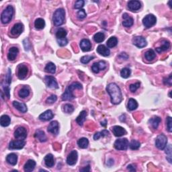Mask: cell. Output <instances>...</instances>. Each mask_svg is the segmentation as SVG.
Returning a JSON list of instances; mask_svg holds the SVG:
<instances>
[{
  "instance_id": "1",
  "label": "cell",
  "mask_w": 172,
  "mask_h": 172,
  "mask_svg": "<svg viewBox=\"0 0 172 172\" xmlns=\"http://www.w3.org/2000/svg\"><path fill=\"white\" fill-rule=\"evenodd\" d=\"M108 93L110 96L111 102L115 105L119 104L122 100V92L119 87L115 83H110L106 88Z\"/></svg>"
},
{
  "instance_id": "2",
  "label": "cell",
  "mask_w": 172,
  "mask_h": 172,
  "mask_svg": "<svg viewBox=\"0 0 172 172\" xmlns=\"http://www.w3.org/2000/svg\"><path fill=\"white\" fill-rule=\"evenodd\" d=\"M82 89V85L79 82H74L72 84L67 87L66 90L61 96L62 100L63 101H69L72 100L75 98V96L73 94V91L75 89Z\"/></svg>"
},
{
  "instance_id": "3",
  "label": "cell",
  "mask_w": 172,
  "mask_h": 172,
  "mask_svg": "<svg viewBox=\"0 0 172 172\" xmlns=\"http://www.w3.org/2000/svg\"><path fill=\"white\" fill-rule=\"evenodd\" d=\"M14 13V8L12 6H8L4 9L1 15V22L4 24H7L9 23L12 20Z\"/></svg>"
},
{
  "instance_id": "4",
  "label": "cell",
  "mask_w": 172,
  "mask_h": 172,
  "mask_svg": "<svg viewBox=\"0 0 172 172\" xmlns=\"http://www.w3.org/2000/svg\"><path fill=\"white\" fill-rule=\"evenodd\" d=\"M65 12L63 8L57 9L53 15V22L57 26H61L64 23Z\"/></svg>"
},
{
  "instance_id": "5",
  "label": "cell",
  "mask_w": 172,
  "mask_h": 172,
  "mask_svg": "<svg viewBox=\"0 0 172 172\" xmlns=\"http://www.w3.org/2000/svg\"><path fill=\"white\" fill-rule=\"evenodd\" d=\"M157 18L153 14H148L142 20V24L145 28H149L153 26L156 24Z\"/></svg>"
},
{
  "instance_id": "6",
  "label": "cell",
  "mask_w": 172,
  "mask_h": 172,
  "mask_svg": "<svg viewBox=\"0 0 172 172\" xmlns=\"http://www.w3.org/2000/svg\"><path fill=\"white\" fill-rule=\"evenodd\" d=\"M168 143V138L163 134L159 135L155 140L156 147L160 150H163L166 148Z\"/></svg>"
},
{
  "instance_id": "7",
  "label": "cell",
  "mask_w": 172,
  "mask_h": 172,
  "mask_svg": "<svg viewBox=\"0 0 172 172\" xmlns=\"http://www.w3.org/2000/svg\"><path fill=\"white\" fill-rule=\"evenodd\" d=\"M129 146V142L127 139H120L116 140L114 142V147L116 149L119 151H125Z\"/></svg>"
},
{
  "instance_id": "8",
  "label": "cell",
  "mask_w": 172,
  "mask_h": 172,
  "mask_svg": "<svg viewBox=\"0 0 172 172\" xmlns=\"http://www.w3.org/2000/svg\"><path fill=\"white\" fill-rule=\"evenodd\" d=\"M12 81V72L10 69H8V73L6 76V79H5V83L3 85L4 90L5 91V94L8 97V98H9V85Z\"/></svg>"
},
{
  "instance_id": "9",
  "label": "cell",
  "mask_w": 172,
  "mask_h": 172,
  "mask_svg": "<svg viewBox=\"0 0 172 172\" xmlns=\"http://www.w3.org/2000/svg\"><path fill=\"white\" fill-rule=\"evenodd\" d=\"M28 73V68L26 65L24 64H20L17 68V75L20 79H24L26 78Z\"/></svg>"
},
{
  "instance_id": "10",
  "label": "cell",
  "mask_w": 172,
  "mask_h": 172,
  "mask_svg": "<svg viewBox=\"0 0 172 172\" xmlns=\"http://www.w3.org/2000/svg\"><path fill=\"white\" fill-rule=\"evenodd\" d=\"M14 137L18 140H24L27 137V131L24 127H18L14 132Z\"/></svg>"
},
{
  "instance_id": "11",
  "label": "cell",
  "mask_w": 172,
  "mask_h": 172,
  "mask_svg": "<svg viewBox=\"0 0 172 172\" xmlns=\"http://www.w3.org/2000/svg\"><path fill=\"white\" fill-rule=\"evenodd\" d=\"M45 83L48 88L52 89H58L59 88V86H58V83L56 80V79L54 77L52 76H46L45 77Z\"/></svg>"
},
{
  "instance_id": "12",
  "label": "cell",
  "mask_w": 172,
  "mask_h": 172,
  "mask_svg": "<svg viewBox=\"0 0 172 172\" xmlns=\"http://www.w3.org/2000/svg\"><path fill=\"white\" fill-rule=\"evenodd\" d=\"M26 142L24 140H12L9 142V149H22L24 147Z\"/></svg>"
},
{
  "instance_id": "13",
  "label": "cell",
  "mask_w": 172,
  "mask_h": 172,
  "mask_svg": "<svg viewBox=\"0 0 172 172\" xmlns=\"http://www.w3.org/2000/svg\"><path fill=\"white\" fill-rule=\"evenodd\" d=\"M132 43L139 48L145 47L147 45L146 40L142 36H135L132 39Z\"/></svg>"
},
{
  "instance_id": "14",
  "label": "cell",
  "mask_w": 172,
  "mask_h": 172,
  "mask_svg": "<svg viewBox=\"0 0 172 172\" xmlns=\"http://www.w3.org/2000/svg\"><path fill=\"white\" fill-rule=\"evenodd\" d=\"M106 68V63L104 60H101L98 63H94L91 67L92 71L95 73H98L101 70H104Z\"/></svg>"
},
{
  "instance_id": "15",
  "label": "cell",
  "mask_w": 172,
  "mask_h": 172,
  "mask_svg": "<svg viewBox=\"0 0 172 172\" xmlns=\"http://www.w3.org/2000/svg\"><path fill=\"white\" fill-rule=\"evenodd\" d=\"M77 158H78V154L76 151H72L69 154L68 157L67 158V163L69 166H74L77 163Z\"/></svg>"
},
{
  "instance_id": "16",
  "label": "cell",
  "mask_w": 172,
  "mask_h": 172,
  "mask_svg": "<svg viewBox=\"0 0 172 172\" xmlns=\"http://www.w3.org/2000/svg\"><path fill=\"white\" fill-rule=\"evenodd\" d=\"M48 131L53 135H57L59 132V125L57 121H53L48 127Z\"/></svg>"
},
{
  "instance_id": "17",
  "label": "cell",
  "mask_w": 172,
  "mask_h": 172,
  "mask_svg": "<svg viewBox=\"0 0 172 172\" xmlns=\"http://www.w3.org/2000/svg\"><path fill=\"white\" fill-rule=\"evenodd\" d=\"M24 30V26L21 23H17L14 24L13 27H12L11 30V33L12 35L18 36L23 32Z\"/></svg>"
},
{
  "instance_id": "18",
  "label": "cell",
  "mask_w": 172,
  "mask_h": 172,
  "mask_svg": "<svg viewBox=\"0 0 172 172\" xmlns=\"http://www.w3.org/2000/svg\"><path fill=\"white\" fill-rule=\"evenodd\" d=\"M122 18H123V22H122V24L125 27H130L133 25V23H134V20L132 17H130L127 13H125L122 15Z\"/></svg>"
},
{
  "instance_id": "19",
  "label": "cell",
  "mask_w": 172,
  "mask_h": 172,
  "mask_svg": "<svg viewBox=\"0 0 172 172\" xmlns=\"http://www.w3.org/2000/svg\"><path fill=\"white\" fill-rule=\"evenodd\" d=\"M112 130L113 134L118 137H122L127 134V131H126L125 128L122 127H120V126H114V127H112Z\"/></svg>"
},
{
  "instance_id": "20",
  "label": "cell",
  "mask_w": 172,
  "mask_h": 172,
  "mask_svg": "<svg viewBox=\"0 0 172 172\" xmlns=\"http://www.w3.org/2000/svg\"><path fill=\"white\" fill-rule=\"evenodd\" d=\"M53 117H54V114H53L52 111L48 110L41 114L39 116V119L42 121H48L51 120Z\"/></svg>"
},
{
  "instance_id": "21",
  "label": "cell",
  "mask_w": 172,
  "mask_h": 172,
  "mask_svg": "<svg viewBox=\"0 0 172 172\" xmlns=\"http://www.w3.org/2000/svg\"><path fill=\"white\" fill-rule=\"evenodd\" d=\"M19 53L18 48L15 47H11L9 49L8 54V58L9 60H14L16 59V58L18 56V54Z\"/></svg>"
},
{
  "instance_id": "22",
  "label": "cell",
  "mask_w": 172,
  "mask_h": 172,
  "mask_svg": "<svg viewBox=\"0 0 172 172\" xmlns=\"http://www.w3.org/2000/svg\"><path fill=\"white\" fill-rule=\"evenodd\" d=\"M141 7V4L140 3L139 1H130L128 3V8H129L130 10L132 12H136L138 11Z\"/></svg>"
},
{
  "instance_id": "23",
  "label": "cell",
  "mask_w": 172,
  "mask_h": 172,
  "mask_svg": "<svg viewBox=\"0 0 172 172\" xmlns=\"http://www.w3.org/2000/svg\"><path fill=\"white\" fill-rule=\"evenodd\" d=\"M97 52L98 54L100 55H102L104 57H108L110 54V51L108 48L103 45H99L98 48H97Z\"/></svg>"
},
{
  "instance_id": "24",
  "label": "cell",
  "mask_w": 172,
  "mask_h": 172,
  "mask_svg": "<svg viewBox=\"0 0 172 172\" xmlns=\"http://www.w3.org/2000/svg\"><path fill=\"white\" fill-rule=\"evenodd\" d=\"M80 47L84 52L89 51L91 48V44L88 39H83L81 40Z\"/></svg>"
},
{
  "instance_id": "25",
  "label": "cell",
  "mask_w": 172,
  "mask_h": 172,
  "mask_svg": "<svg viewBox=\"0 0 172 172\" xmlns=\"http://www.w3.org/2000/svg\"><path fill=\"white\" fill-rule=\"evenodd\" d=\"M45 163L47 168H53L55 165V159L52 154H48L45 156Z\"/></svg>"
},
{
  "instance_id": "26",
  "label": "cell",
  "mask_w": 172,
  "mask_h": 172,
  "mask_svg": "<svg viewBox=\"0 0 172 172\" xmlns=\"http://www.w3.org/2000/svg\"><path fill=\"white\" fill-rule=\"evenodd\" d=\"M36 166V162L32 160V159H30L27 162H26V164L24 165V171L26 172H30L32 171L35 168Z\"/></svg>"
},
{
  "instance_id": "27",
  "label": "cell",
  "mask_w": 172,
  "mask_h": 172,
  "mask_svg": "<svg viewBox=\"0 0 172 172\" xmlns=\"http://www.w3.org/2000/svg\"><path fill=\"white\" fill-rule=\"evenodd\" d=\"M170 48V43L168 40H163L161 42L160 47L156 48V50L157 53H161L163 51H166Z\"/></svg>"
},
{
  "instance_id": "28",
  "label": "cell",
  "mask_w": 172,
  "mask_h": 172,
  "mask_svg": "<svg viewBox=\"0 0 172 172\" xmlns=\"http://www.w3.org/2000/svg\"><path fill=\"white\" fill-rule=\"evenodd\" d=\"M30 89L29 88L28 86H24L22 88L20 91H18V96L20 97L21 98H26L30 95Z\"/></svg>"
},
{
  "instance_id": "29",
  "label": "cell",
  "mask_w": 172,
  "mask_h": 172,
  "mask_svg": "<svg viewBox=\"0 0 172 172\" xmlns=\"http://www.w3.org/2000/svg\"><path fill=\"white\" fill-rule=\"evenodd\" d=\"M13 106L17 109V110H18L21 112L25 113V112H27V107H26L25 104L20 103V102H19V101H13Z\"/></svg>"
},
{
  "instance_id": "30",
  "label": "cell",
  "mask_w": 172,
  "mask_h": 172,
  "mask_svg": "<svg viewBox=\"0 0 172 172\" xmlns=\"http://www.w3.org/2000/svg\"><path fill=\"white\" fill-rule=\"evenodd\" d=\"M35 137L41 142L47 141V140L45 132L42 131V130H36V132H35Z\"/></svg>"
},
{
  "instance_id": "31",
  "label": "cell",
  "mask_w": 172,
  "mask_h": 172,
  "mask_svg": "<svg viewBox=\"0 0 172 172\" xmlns=\"http://www.w3.org/2000/svg\"><path fill=\"white\" fill-rule=\"evenodd\" d=\"M18 161V156L16 153H10L6 157V161L12 166H15Z\"/></svg>"
},
{
  "instance_id": "32",
  "label": "cell",
  "mask_w": 172,
  "mask_h": 172,
  "mask_svg": "<svg viewBox=\"0 0 172 172\" xmlns=\"http://www.w3.org/2000/svg\"><path fill=\"white\" fill-rule=\"evenodd\" d=\"M161 121V119L160 117H159V116H153V117L151 118V119L149 120V122L154 129H157V128H158L159 124H160Z\"/></svg>"
},
{
  "instance_id": "33",
  "label": "cell",
  "mask_w": 172,
  "mask_h": 172,
  "mask_svg": "<svg viewBox=\"0 0 172 172\" xmlns=\"http://www.w3.org/2000/svg\"><path fill=\"white\" fill-rule=\"evenodd\" d=\"M87 116V112L85 110H83L82 112H80L79 115L77 116L76 118V122L77 124L80 126H82L83 124V122L86 121V118Z\"/></svg>"
},
{
  "instance_id": "34",
  "label": "cell",
  "mask_w": 172,
  "mask_h": 172,
  "mask_svg": "<svg viewBox=\"0 0 172 172\" xmlns=\"http://www.w3.org/2000/svg\"><path fill=\"white\" fill-rule=\"evenodd\" d=\"M11 122V119L9 118V116L8 115H3L1 116V118H0V124L2 126V127H8Z\"/></svg>"
},
{
  "instance_id": "35",
  "label": "cell",
  "mask_w": 172,
  "mask_h": 172,
  "mask_svg": "<svg viewBox=\"0 0 172 172\" xmlns=\"http://www.w3.org/2000/svg\"><path fill=\"white\" fill-rule=\"evenodd\" d=\"M145 57L148 61H152L156 57V54L153 49H149L145 53Z\"/></svg>"
},
{
  "instance_id": "36",
  "label": "cell",
  "mask_w": 172,
  "mask_h": 172,
  "mask_svg": "<svg viewBox=\"0 0 172 172\" xmlns=\"http://www.w3.org/2000/svg\"><path fill=\"white\" fill-rule=\"evenodd\" d=\"M127 107H128V110H129L130 111L136 110L138 107L137 101L133 98L129 99V100H128V102Z\"/></svg>"
},
{
  "instance_id": "37",
  "label": "cell",
  "mask_w": 172,
  "mask_h": 172,
  "mask_svg": "<svg viewBox=\"0 0 172 172\" xmlns=\"http://www.w3.org/2000/svg\"><path fill=\"white\" fill-rule=\"evenodd\" d=\"M77 144H78L79 147L81 149H86L88 147L89 145V140L87 138H81L80 139L78 140L77 141Z\"/></svg>"
},
{
  "instance_id": "38",
  "label": "cell",
  "mask_w": 172,
  "mask_h": 172,
  "mask_svg": "<svg viewBox=\"0 0 172 172\" xmlns=\"http://www.w3.org/2000/svg\"><path fill=\"white\" fill-rule=\"evenodd\" d=\"M67 35V32L66 30H65V29L63 28L58 29L56 32V36L57 39H63V38H65V37H66Z\"/></svg>"
},
{
  "instance_id": "39",
  "label": "cell",
  "mask_w": 172,
  "mask_h": 172,
  "mask_svg": "<svg viewBox=\"0 0 172 172\" xmlns=\"http://www.w3.org/2000/svg\"><path fill=\"white\" fill-rule=\"evenodd\" d=\"M35 26L36 29L41 30L45 26V22L42 18H37L35 22Z\"/></svg>"
},
{
  "instance_id": "40",
  "label": "cell",
  "mask_w": 172,
  "mask_h": 172,
  "mask_svg": "<svg viewBox=\"0 0 172 172\" xmlns=\"http://www.w3.org/2000/svg\"><path fill=\"white\" fill-rule=\"evenodd\" d=\"M105 39V35L103 32H98L94 36V40L97 43L102 42Z\"/></svg>"
},
{
  "instance_id": "41",
  "label": "cell",
  "mask_w": 172,
  "mask_h": 172,
  "mask_svg": "<svg viewBox=\"0 0 172 172\" xmlns=\"http://www.w3.org/2000/svg\"><path fill=\"white\" fill-rule=\"evenodd\" d=\"M118 43V39L116 38L115 36H112L108 40L107 42H106V45H107L108 48H113L116 47Z\"/></svg>"
},
{
  "instance_id": "42",
  "label": "cell",
  "mask_w": 172,
  "mask_h": 172,
  "mask_svg": "<svg viewBox=\"0 0 172 172\" xmlns=\"http://www.w3.org/2000/svg\"><path fill=\"white\" fill-rule=\"evenodd\" d=\"M45 69L46 71L50 73H55V71H56V66L53 63L50 62L46 65Z\"/></svg>"
},
{
  "instance_id": "43",
  "label": "cell",
  "mask_w": 172,
  "mask_h": 172,
  "mask_svg": "<svg viewBox=\"0 0 172 172\" xmlns=\"http://www.w3.org/2000/svg\"><path fill=\"white\" fill-rule=\"evenodd\" d=\"M166 153L167 154V160L169 161V163H171L172 159H171V145H168L167 146V148L166 149Z\"/></svg>"
},
{
  "instance_id": "44",
  "label": "cell",
  "mask_w": 172,
  "mask_h": 172,
  "mask_svg": "<svg viewBox=\"0 0 172 172\" xmlns=\"http://www.w3.org/2000/svg\"><path fill=\"white\" fill-rule=\"evenodd\" d=\"M130 73H131V71H130V70L128 68L122 69L120 71L121 77L125 79L128 78V77L130 76Z\"/></svg>"
},
{
  "instance_id": "45",
  "label": "cell",
  "mask_w": 172,
  "mask_h": 172,
  "mask_svg": "<svg viewBox=\"0 0 172 172\" xmlns=\"http://www.w3.org/2000/svg\"><path fill=\"white\" fill-rule=\"evenodd\" d=\"M130 149L132 150H137L140 147V143L136 140H132L129 145Z\"/></svg>"
},
{
  "instance_id": "46",
  "label": "cell",
  "mask_w": 172,
  "mask_h": 172,
  "mask_svg": "<svg viewBox=\"0 0 172 172\" xmlns=\"http://www.w3.org/2000/svg\"><path fill=\"white\" fill-rule=\"evenodd\" d=\"M63 111L65 113L71 114L74 111V107L71 105V104H67L63 106Z\"/></svg>"
},
{
  "instance_id": "47",
  "label": "cell",
  "mask_w": 172,
  "mask_h": 172,
  "mask_svg": "<svg viewBox=\"0 0 172 172\" xmlns=\"http://www.w3.org/2000/svg\"><path fill=\"white\" fill-rule=\"evenodd\" d=\"M94 59V56L86 55V56H84L81 58V62L83 64H87V63H88L89 62H90L91 60H93Z\"/></svg>"
},
{
  "instance_id": "48",
  "label": "cell",
  "mask_w": 172,
  "mask_h": 172,
  "mask_svg": "<svg viewBox=\"0 0 172 172\" xmlns=\"http://www.w3.org/2000/svg\"><path fill=\"white\" fill-rule=\"evenodd\" d=\"M140 83H139V82H137V83H135L130 84V87H129L130 91H132V92L136 91L137 89L140 88Z\"/></svg>"
},
{
  "instance_id": "49",
  "label": "cell",
  "mask_w": 172,
  "mask_h": 172,
  "mask_svg": "<svg viewBox=\"0 0 172 172\" xmlns=\"http://www.w3.org/2000/svg\"><path fill=\"white\" fill-rule=\"evenodd\" d=\"M57 97L56 95H51L50 96L48 97V98L47 99V100H46V101H47V104H53V103H55V101H57Z\"/></svg>"
},
{
  "instance_id": "50",
  "label": "cell",
  "mask_w": 172,
  "mask_h": 172,
  "mask_svg": "<svg viewBox=\"0 0 172 172\" xmlns=\"http://www.w3.org/2000/svg\"><path fill=\"white\" fill-rule=\"evenodd\" d=\"M84 1L83 0H79V1H77L75 4L74 8L76 9H81V8H83L84 6Z\"/></svg>"
},
{
  "instance_id": "51",
  "label": "cell",
  "mask_w": 172,
  "mask_h": 172,
  "mask_svg": "<svg viewBox=\"0 0 172 172\" xmlns=\"http://www.w3.org/2000/svg\"><path fill=\"white\" fill-rule=\"evenodd\" d=\"M86 16H87L86 12H85L84 9H80V10L77 12V17H78L79 19H84Z\"/></svg>"
},
{
  "instance_id": "52",
  "label": "cell",
  "mask_w": 172,
  "mask_h": 172,
  "mask_svg": "<svg viewBox=\"0 0 172 172\" xmlns=\"http://www.w3.org/2000/svg\"><path fill=\"white\" fill-rule=\"evenodd\" d=\"M172 120L171 117H168L167 118V127H168V130L169 132L172 131Z\"/></svg>"
},
{
  "instance_id": "53",
  "label": "cell",
  "mask_w": 172,
  "mask_h": 172,
  "mask_svg": "<svg viewBox=\"0 0 172 172\" xmlns=\"http://www.w3.org/2000/svg\"><path fill=\"white\" fill-rule=\"evenodd\" d=\"M163 82H164V84L167 85V86H171V84H172V79H171V74L169 75V76L168 77H167V78H165L163 79Z\"/></svg>"
},
{
  "instance_id": "54",
  "label": "cell",
  "mask_w": 172,
  "mask_h": 172,
  "mask_svg": "<svg viewBox=\"0 0 172 172\" xmlns=\"http://www.w3.org/2000/svg\"><path fill=\"white\" fill-rule=\"evenodd\" d=\"M59 45L60 47H64V46L67 45L68 43V40L66 38H63V39H57Z\"/></svg>"
},
{
  "instance_id": "55",
  "label": "cell",
  "mask_w": 172,
  "mask_h": 172,
  "mask_svg": "<svg viewBox=\"0 0 172 172\" xmlns=\"http://www.w3.org/2000/svg\"><path fill=\"white\" fill-rule=\"evenodd\" d=\"M23 44L24 46V48H25L26 50H29L30 48V42H29L28 39H25L23 41Z\"/></svg>"
},
{
  "instance_id": "56",
  "label": "cell",
  "mask_w": 172,
  "mask_h": 172,
  "mask_svg": "<svg viewBox=\"0 0 172 172\" xmlns=\"http://www.w3.org/2000/svg\"><path fill=\"white\" fill-rule=\"evenodd\" d=\"M100 134H101V137H104L106 136H108V135H109V132L107 130H103L102 131L100 132Z\"/></svg>"
},
{
  "instance_id": "57",
  "label": "cell",
  "mask_w": 172,
  "mask_h": 172,
  "mask_svg": "<svg viewBox=\"0 0 172 172\" xmlns=\"http://www.w3.org/2000/svg\"><path fill=\"white\" fill-rule=\"evenodd\" d=\"M127 169L130 171H136V169H135V168L134 167V166H133V165H128V167H127Z\"/></svg>"
},
{
  "instance_id": "58",
  "label": "cell",
  "mask_w": 172,
  "mask_h": 172,
  "mask_svg": "<svg viewBox=\"0 0 172 172\" xmlns=\"http://www.w3.org/2000/svg\"><path fill=\"white\" fill-rule=\"evenodd\" d=\"M101 137V134H100V132H96L95 135H94V140H98Z\"/></svg>"
},
{
  "instance_id": "59",
  "label": "cell",
  "mask_w": 172,
  "mask_h": 172,
  "mask_svg": "<svg viewBox=\"0 0 172 172\" xmlns=\"http://www.w3.org/2000/svg\"><path fill=\"white\" fill-rule=\"evenodd\" d=\"M80 171H90V167H89V166H87L86 168H84L83 169H80Z\"/></svg>"
},
{
  "instance_id": "60",
  "label": "cell",
  "mask_w": 172,
  "mask_h": 172,
  "mask_svg": "<svg viewBox=\"0 0 172 172\" xmlns=\"http://www.w3.org/2000/svg\"><path fill=\"white\" fill-rule=\"evenodd\" d=\"M125 56H128L127 53H121V54H120V57H122V59H124V60H127V59H128V58L125 57Z\"/></svg>"
},
{
  "instance_id": "61",
  "label": "cell",
  "mask_w": 172,
  "mask_h": 172,
  "mask_svg": "<svg viewBox=\"0 0 172 172\" xmlns=\"http://www.w3.org/2000/svg\"><path fill=\"white\" fill-rule=\"evenodd\" d=\"M106 123H107V120H105L104 121V122H101V125L102 126V127H106Z\"/></svg>"
},
{
  "instance_id": "62",
  "label": "cell",
  "mask_w": 172,
  "mask_h": 172,
  "mask_svg": "<svg viewBox=\"0 0 172 172\" xmlns=\"http://www.w3.org/2000/svg\"><path fill=\"white\" fill-rule=\"evenodd\" d=\"M47 171L46 170H45V169H40V171Z\"/></svg>"
},
{
  "instance_id": "63",
  "label": "cell",
  "mask_w": 172,
  "mask_h": 172,
  "mask_svg": "<svg viewBox=\"0 0 172 172\" xmlns=\"http://www.w3.org/2000/svg\"><path fill=\"white\" fill-rule=\"evenodd\" d=\"M171 91H170V93H169V97H170V98H171Z\"/></svg>"
}]
</instances>
